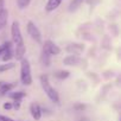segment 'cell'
Returning <instances> with one entry per match:
<instances>
[{
	"instance_id": "cell-1",
	"label": "cell",
	"mask_w": 121,
	"mask_h": 121,
	"mask_svg": "<svg viewBox=\"0 0 121 121\" xmlns=\"http://www.w3.org/2000/svg\"><path fill=\"white\" fill-rule=\"evenodd\" d=\"M40 84H42V87H43V89H44L45 94L48 95V97H49V99H50L52 102L58 103V102H59V96H58V93H57V91L52 88V86L50 84L48 76H45V75L40 76Z\"/></svg>"
},
{
	"instance_id": "cell-2",
	"label": "cell",
	"mask_w": 121,
	"mask_h": 121,
	"mask_svg": "<svg viewBox=\"0 0 121 121\" xmlns=\"http://www.w3.org/2000/svg\"><path fill=\"white\" fill-rule=\"evenodd\" d=\"M20 80H22V83L25 84V86H30L32 83L30 63L25 58L22 59V64H20Z\"/></svg>"
},
{
	"instance_id": "cell-3",
	"label": "cell",
	"mask_w": 121,
	"mask_h": 121,
	"mask_svg": "<svg viewBox=\"0 0 121 121\" xmlns=\"http://www.w3.org/2000/svg\"><path fill=\"white\" fill-rule=\"evenodd\" d=\"M11 36H12V42L14 43L16 46L24 45V40H23V36H22V31H20V26H19L18 22H13L12 23Z\"/></svg>"
},
{
	"instance_id": "cell-4",
	"label": "cell",
	"mask_w": 121,
	"mask_h": 121,
	"mask_svg": "<svg viewBox=\"0 0 121 121\" xmlns=\"http://www.w3.org/2000/svg\"><path fill=\"white\" fill-rule=\"evenodd\" d=\"M26 29H27L29 36H31V38H32L33 40H36L37 43H42V33H40L39 29H38L32 22H29V23H27Z\"/></svg>"
},
{
	"instance_id": "cell-5",
	"label": "cell",
	"mask_w": 121,
	"mask_h": 121,
	"mask_svg": "<svg viewBox=\"0 0 121 121\" xmlns=\"http://www.w3.org/2000/svg\"><path fill=\"white\" fill-rule=\"evenodd\" d=\"M43 52L48 53L49 56H52V55H58L60 52V49L51 40H45L44 45H43Z\"/></svg>"
},
{
	"instance_id": "cell-6",
	"label": "cell",
	"mask_w": 121,
	"mask_h": 121,
	"mask_svg": "<svg viewBox=\"0 0 121 121\" xmlns=\"http://www.w3.org/2000/svg\"><path fill=\"white\" fill-rule=\"evenodd\" d=\"M83 50H84V46L82 44H70L67 48V51L70 52L71 55H75V56H78Z\"/></svg>"
},
{
	"instance_id": "cell-7",
	"label": "cell",
	"mask_w": 121,
	"mask_h": 121,
	"mask_svg": "<svg viewBox=\"0 0 121 121\" xmlns=\"http://www.w3.org/2000/svg\"><path fill=\"white\" fill-rule=\"evenodd\" d=\"M30 112H31V115L35 120H39L42 117V109H40V106L38 103H32L30 106Z\"/></svg>"
},
{
	"instance_id": "cell-8",
	"label": "cell",
	"mask_w": 121,
	"mask_h": 121,
	"mask_svg": "<svg viewBox=\"0 0 121 121\" xmlns=\"http://www.w3.org/2000/svg\"><path fill=\"white\" fill-rule=\"evenodd\" d=\"M80 62H81V58L78 56H75V55H70V56H68L63 59V63L65 65H76Z\"/></svg>"
},
{
	"instance_id": "cell-9",
	"label": "cell",
	"mask_w": 121,
	"mask_h": 121,
	"mask_svg": "<svg viewBox=\"0 0 121 121\" xmlns=\"http://www.w3.org/2000/svg\"><path fill=\"white\" fill-rule=\"evenodd\" d=\"M60 3H62V0H48L46 6H45L46 12H52V11H55V10L60 5Z\"/></svg>"
},
{
	"instance_id": "cell-10",
	"label": "cell",
	"mask_w": 121,
	"mask_h": 121,
	"mask_svg": "<svg viewBox=\"0 0 121 121\" xmlns=\"http://www.w3.org/2000/svg\"><path fill=\"white\" fill-rule=\"evenodd\" d=\"M14 87H16L14 83H4V82H0V96L5 95L6 93H9Z\"/></svg>"
},
{
	"instance_id": "cell-11",
	"label": "cell",
	"mask_w": 121,
	"mask_h": 121,
	"mask_svg": "<svg viewBox=\"0 0 121 121\" xmlns=\"http://www.w3.org/2000/svg\"><path fill=\"white\" fill-rule=\"evenodd\" d=\"M24 55H25V45H18V46H16V51H14L13 56L18 60H22L24 58Z\"/></svg>"
},
{
	"instance_id": "cell-12",
	"label": "cell",
	"mask_w": 121,
	"mask_h": 121,
	"mask_svg": "<svg viewBox=\"0 0 121 121\" xmlns=\"http://www.w3.org/2000/svg\"><path fill=\"white\" fill-rule=\"evenodd\" d=\"M12 57H13V51H12V46H11V48L6 49V50L3 52L1 59H3V62H9V60H10Z\"/></svg>"
},
{
	"instance_id": "cell-13",
	"label": "cell",
	"mask_w": 121,
	"mask_h": 121,
	"mask_svg": "<svg viewBox=\"0 0 121 121\" xmlns=\"http://www.w3.org/2000/svg\"><path fill=\"white\" fill-rule=\"evenodd\" d=\"M7 17H9V12L6 10H3L1 13H0V30H1L6 23H7Z\"/></svg>"
},
{
	"instance_id": "cell-14",
	"label": "cell",
	"mask_w": 121,
	"mask_h": 121,
	"mask_svg": "<svg viewBox=\"0 0 121 121\" xmlns=\"http://www.w3.org/2000/svg\"><path fill=\"white\" fill-rule=\"evenodd\" d=\"M82 3H83V0H73L71 4H70V6H69V11H70V12L76 11V10L80 7V5H81Z\"/></svg>"
},
{
	"instance_id": "cell-15",
	"label": "cell",
	"mask_w": 121,
	"mask_h": 121,
	"mask_svg": "<svg viewBox=\"0 0 121 121\" xmlns=\"http://www.w3.org/2000/svg\"><path fill=\"white\" fill-rule=\"evenodd\" d=\"M25 95H26V94H25L24 91H17V93H12L10 96H11L13 100H18V101H20Z\"/></svg>"
},
{
	"instance_id": "cell-16",
	"label": "cell",
	"mask_w": 121,
	"mask_h": 121,
	"mask_svg": "<svg viewBox=\"0 0 121 121\" xmlns=\"http://www.w3.org/2000/svg\"><path fill=\"white\" fill-rule=\"evenodd\" d=\"M69 71H57L56 74H55V76L57 77V78H59V80H63V78H67L68 76H69Z\"/></svg>"
},
{
	"instance_id": "cell-17",
	"label": "cell",
	"mask_w": 121,
	"mask_h": 121,
	"mask_svg": "<svg viewBox=\"0 0 121 121\" xmlns=\"http://www.w3.org/2000/svg\"><path fill=\"white\" fill-rule=\"evenodd\" d=\"M30 1L31 0H17V5H18L19 9H25V7L29 6Z\"/></svg>"
},
{
	"instance_id": "cell-18",
	"label": "cell",
	"mask_w": 121,
	"mask_h": 121,
	"mask_svg": "<svg viewBox=\"0 0 121 121\" xmlns=\"http://www.w3.org/2000/svg\"><path fill=\"white\" fill-rule=\"evenodd\" d=\"M12 68H14V64H13V63L1 64V65H0V73H1V71H6V70H10V69H12Z\"/></svg>"
},
{
	"instance_id": "cell-19",
	"label": "cell",
	"mask_w": 121,
	"mask_h": 121,
	"mask_svg": "<svg viewBox=\"0 0 121 121\" xmlns=\"http://www.w3.org/2000/svg\"><path fill=\"white\" fill-rule=\"evenodd\" d=\"M11 46H12V42H6V43L1 44V45H0V55H3V52H4L6 49L11 48Z\"/></svg>"
},
{
	"instance_id": "cell-20",
	"label": "cell",
	"mask_w": 121,
	"mask_h": 121,
	"mask_svg": "<svg viewBox=\"0 0 121 121\" xmlns=\"http://www.w3.org/2000/svg\"><path fill=\"white\" fill-rule=\"evenodd\" d=\"M42 63L44 65H49V63H50V56L45 52H43V55H42Z\"/></svg>"
},
{
	"instance_id": "cell-21",
	"label": "cell",
	"mask_w": 121,
	"mask_h": 121,
	"mask_svg": "<svg viewBox=\"0 0 121 121\" xmlns=\"http://www.w3.org/2000/svg\"><path fill=\"white\" fill-rule=\"evenodd\" d=\"M0 121H13L11 117H7V116H4V115H0Z\"/></svg>"
},
{
	"instance_id": "cell-22",
	"label": "cell",
	"mask_w": 121,
	"mask_h": 121,
	"mask_svg": "<svg viewBox=\"0 0 121 121\" xmlns=\"http://www.w3.org/2000/svg\"><path fill=\"white\" fill-rule=\"evenodd\" d=\"M12 107H14L16 109H19V107H20V102H19L18 100H14V103L12 104Z\"/></svg>"
},
{
	"instance_id": "cell-23",
	"label": "cell",
	"mask_w": 121,
	"mask_h": 121,
	"mask_svg": "<svg viewBox=\"0 0 121 121\" xmlns=\"http://www.w3.org/2000/svg\"><path fill=\"white\" fill-rule=\"evenodd\" d=\"M4 109H11L12 108V103H10V102H7V103H4Z\"/></svg>"
},
{
	"instance_id": "cell-24",
	"label": "cell",
	"mask_w": 121,
	"mask_h": 121,
	"mask_svg": "<svg viewBox=\"0 0 121 121\" xmlns=\"http://www.w3.org/2000/svg\"><path fill=\"white\" fill-rule=\"evenodd\" d=\"M4 0H0V13H1V11L4 10Z\"/></svg>"
},
{
	"instance_id": "cell-25",
	"label": "cell",
	"mask_w": 121,
	"mask_h": 121,
	"mask_svg": "<svg viewBox=\"0 0 121 121\" xmlns=\"http://www.w3.org/2000/svg\"><path fill=\"white\" fill-rule=\"evenodd\" d=\"M75 108H76V109H83V108H84V106H83V104H76V106H75Z\"/></svg>"
}]
</instances>
